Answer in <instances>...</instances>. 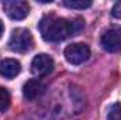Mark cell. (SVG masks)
Wrapping results in <instances>:
<instances>
[{"instance_id":"3","label":"cell","mask_w":121,"mask_h":120,"mask_svg":"<svg viewBox=\"0 0 121 120\" xmlns=\"http://www.w3.org/2000/svg\"><path fill=\"white\" fill-rule=\"evenodd\" d=\"M89 57H90V48L83 42L70 44L65 50V58L72 65H80L89 60Z\"/></svg>"},{"instance_id":"12","label":"cell","mask_w":121,"mask_h":120,"mask_svg":"<svg viewBox=\"0 0 121 120\" xmlns=\"http://www.w3.org/2000/svg\"><path fill=\"white\" fill-rule=\"evenodd\" d=\"M111 16L116 17V18H121V1L114 4V7L111 10Z\"/></svg>"},{"instance_id":"13","label":"cell","mask_w":121,"mask_h":120,"mask_svg":"<svg viewBox=\"0 0 121 120\" xmlns=\"http://www.w3.org/2000/svg\"><path fill=\"white\" fill-rule=\"evenodd\" d=\"M3 32H4V26H3V23H1V20H0V38H1Z\"/></svg>"},{"instance_id":"2","label":"cell","mask_w":121,"mask_h":120,"mask_svg":"<svg viewBox=\"0 0 121 120\" xmlns=\"http://www.w3.org/2000/svg\"><path fill=\"white\" fill-rule=\"evenodd\" d=\"M34 40L27 28H16L9 40V48L14 52H27L32 48Z\"/></svg>"},{"instance_id":"10","label":"cell","mask_w":121,"mask_h":120,"mask_svg":"<svg viewBox=\"0 0 121 120\" xmlns=\"http://www.w3.org/2000/svg\"><path fill=\"white\" fill-rule=\"evenodd\" d=\"M10 102H11V97H10V93L6 88H1L0 86V110L4 112L9 109L10 106Z\"/></svg>"},{"instance_id":"1","label":"cell","mask_w":121,"mask_h":120,"mask_svg":"<svg viewBox=\"0 0 121 120\" xmlns=\"http://www.w3.org/2000/svg\"><path fill=\"white\" fill-rule=\"evenodd\" d=\"M83 28L82 20H68L55 14H48L39 21V32L45 41L58 42L70 35L78 34Z\"/></svg>"},{"instance_id":"5","label":"cell","mask_w":121,"mask_h":120,"mask_svg":"<svg viewBox=\"0 0 121 120\" xmlns=\"http://www.w3.org/2000/svg\"><path fill=\"white\" fill-rule=\"evenodd\" d=\"M6 14L13 20H23L30 13V4L23 0H10L3 3Z\"/></svg>"},{"instance_id":"9","label":"cell","mask_w":121,"mask_h":120,"mask_svg":"<svg viewBox=\"0 0 121 120\" xmlns=\"http://www.w3.org/2000/svg\"><path fill=\"white\" fill-rule=\"evenodd\" d=\"M63 4L69 9H76V10H83V9H89L91 6L90 0H65Z\"/></svg>"},{"instance_id":"11","label":"cell","mask_w":121,"mask_h":120,"mask_svg":"<svg viewBox=\"0 0 121 120\" xmlns=\"http://www.w3.org/2000/svg\"><path fill=\"white\" fill-rule=\"evenodd\" d=\"M107 119L108 120H121V103H114L108 113H107Z\"/></svg>"},{"instance_id":"6","label":"cell","mask_w":121,"mask_h":120,"mask_svg":"<svg viewBox=\"0 0 121 120\" xmlns=\"http://www.w3.org/2000/svg\"><path fill=\"white\" fill-rule=\"evenodd\" d=\"M54 69V60L47 54H38L31 62V72L37 76H45Z\"/></svg>"},{"instance_id":"8","label":"cell","mask_w":121,"mask_h":120,"mask_svg":"<svg viewBox=\"0 0 121 120\" xmlns=\"http://www.w3.org/2000/svg\"><path fill=\"white\" fill-rule=\"evenodd\" d=\"M20 71H21V65L18 61L11 60V58L0 61V75L1 76L11 79V78H16L20 74Z\"/></svg>"},{"instance_id":"4","label":"cell","mask_w":121,"mask_h":120,"mask_svg":"<svg viewBox=\"0 0 121 120\" xmlns=\"http://www.w3.org/2000/svg\"><path fill=\"white\" fill-rule=\"evenodd\" d=\"M101 47L107 52L121 51V27H111L101 35Z\"/></svg>"},{"instance_id":"7","label":"cell","mask_w":121,"mask_h":120,"mask_svg":"<svg viewBox=\"0 0 121 120\" xmlns=\"http://www.w3.org/2000/svg\"><path fill=\"white\" fill-rule=\"evenodd\" d=\"M45 92V85L38 79H30L23 86V95L27 100H35Z\"/></svg>"}]
</instances>
